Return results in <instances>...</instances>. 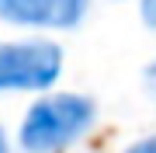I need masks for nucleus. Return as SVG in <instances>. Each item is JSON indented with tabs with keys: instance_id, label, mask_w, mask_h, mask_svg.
I'll return each instance as SVG.
<instances>
[{
	"instance_id": "obj_6",
	"label": "nucleus",
	"mask_w": 156,
	"mask_h": 153,
	"mask_svg": "<svg viewBox=\"0 0 156 153\" xmlns=\"http://www.w3.org/2000/svg\"><path fill=\"white\" fill-rule=\"evenodd\" d=\"M146 87H149V94L156 97V59L146 66Z\"/></svg>"
},
{
	"instance_id": "obj_1",
	"label": "nucleus",
	"mask_w": 156,
	"mask_h": 153,
	"mask_svg": "<svg viewBox=\"0 0 156 153\" xmlns=\"http://www.w3.org/2000/svg\"><path fill=\"white\" fill-rule=\"evenodd\" d=\"M97 118V108L83 94H49L28 108L21 122V146L28 153H59L83 139Z\"/></svg>"
},
{
	"instance_id": "obj_5",
	"label": "nucleus",
	"mask_w": 156,
	"mask_h": 153,
	"mask_svg": "<svg viewBox=\"0 0 156 153\" xmlns=\"http://www.w3.org/2000/svg\"><path fill=\"white\" fill-rule=\"evenodd\" d=\"M125 153H156V136H146V139H139V143H132Z\"/></svg>"
},
{
	"instance_id": "obj_4",
	"label": "nucleus",
	"mask_w": 156,
	"mask_h": 153,
	"mask_svg": "<svg viewBox=\"0 0 156 153\" xmlns=\"http://www.w3.org/2000/svg\"><path fill=\"white\" fill-rule=\"evenodd\" d=\"M139 11H142V21L156 28V0H139Z\"/></svg>"
},
{
	"instance_id": "obj_3",
	"label": "nucleus",
	"mask_w": 156,
	"mask_h": 153,
	"mask_svg": "<svg viewBox=\"0 0 156 153\" xmlns=\"http://www.w3.org/2000/svg\"><path fill=\"white\" fill-rule=\"evenodd\" d=\"M90 0H0V17L21 28H76Z\"/></svg>"
},
{
	"instance_id": "obj_2",
	"label": "nucleus",
	"mask_w": 156,
	"mask_h": 153,
	"mask_svg": "<svg viewBox=\"0 0 156 153\" xmlns=\"http://www.w3.org/2000/svg\"><path fill=\"white\" fill-rule=\"evenodd\" d=\"M62 73V49L52 42H0V91H45Z\"/></svg>"
},
{
	"instance_id": "obj_7",
	"label": "nucleus",
	"mask_w": 156,
	"mask_h": 153,
	"mask_svg": "<svg viewBox=\"0 0 156 153\" xmlns=\"http://www.w3.org/2000/svg\"><path fill=\"white\" fill-rule=\"evenodd\" d=\"M0 153H11V150H7V139H4V132H0Z\"/></svg>"
}]
</instances>
